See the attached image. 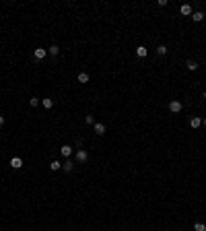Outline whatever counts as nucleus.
<instances>
[{
  "instance_id": "f257e3e1",
  "label": "nucleus",
  "mask_w": 206,
  "mask_h": 231,
  "mask_svg": "<svg viewBox=\"0 0 206 231\" xmlns=\"http://www.w3.org/2000/svg\"><path fill=\"white\" fill-rule=\"evenodd\" d=\"M169 112H173V114H179V112H182V101H177V99L169 101Z\"/></svg>"
},
{
  "instance_id": "f03ea898",
  "label": "nucleus",
  "mask_w": 206,
  "mask_h": 231,
  "mask_svg": "<svg viewBox=\"0 0 206 231\" xmlns=\"http://www.w3.org/2000/svg\"><path fill=\"white\" fill-rule=\"evenodd\" d=\"M87 159H89V153H87V151L85 149H80V151H76V161H87Z\"/></svg>"
},
{
  "instance_id": "7ed1b4c3",
  "label": "nucleus",
  "mask_w": 206,
  "mask_h": 231,
  "mask_svg": "<svg viewBox=\"0 0 206 231\" xmlns=\"http://www.w3.org/2000/svg\"><path fill=\"white\" fill-rule=\"evenodd\" d=\"M46 54H47V50H43V47H37V50L33 52L35 60H43V58H46Z\"/></svg>"
},
{
  "instance_id": "20e7f679",
  "label": "nucleus",
  "mask_w": 206,
  "mask_h": 231,
  "mask_svg": "<svg viewBox=\"0 0 206 231\" xmlns=\"http://www.w3.org/2000/svg\"><path fill=\"white\" fill-rule=\"evenodd\" d=\"M179 12H182L183 17H190V15H192V6H190V4H182V6H179Z\"/></svg>"
},
{
  "instance_id": "39448f33",
  "label": "nucleus",
  "mask_w": 206,
  "mask_h": 231,
  "mask_svg": "<svg viewBox=\"0 0 206 231\" xmlns=\"http://www.w3.org/2000/svg\"><path fill=\"white\" fill-rule=\"evenodd\" d=\"M60 153H62V157H66V159H70V153H72V147H70V145H64V147L60 149Z\"/></svg>"
},
{
  "instance_id": "423d86ee",
  "label": "nucleus",
  "mask_w": 206,
  "mask_h": 231,
  "mask_svg": "<svg viewBox=\"0 0 206 231\" xmlns=\"http://www.w3.org/2000/svg\"><path fill=\"white\" fill-rule=\"evenodd\" d=\"M11 167H14V169H21V167H23V161H21L19 157H12V159H11Z\"/></svg>"
},
{
  "instance_id": "0eeeda50",
  "label": "nucleus",
  "mask_w": 206,
  "mask_h": 231,
  "mask_svg": "<svg viewBox=\"0 0 206 231\" xmlns=\"http://www.w3.org/2000/svg\"><path fill=\"white\" fill-rule=\"evenodd\" d=\"M146 54H149V50H146L144 46H138V47H136V56H138V58H144Z\"/></svg>"
},
{
  "instance_id": "6e6552de",
  "label": "nucleus",
  "mask_w": 206,
  "mask_h": 231,
  "mask_svg": "<svg viewBox=\"0 0 206 231\" xmlns=\"http://www.w3.org/2000/svg\"><path fill=\"white\" fill-rule=\"evenodd\" d=\"M93 128H95V134H99V136L105 134V126L103 124H93Z\"/></svg>"
},
{
  "instance_id": "1a4fd4ad",
  "label": "nucleus",
  "mask_w": 206,
  "mask_h": 231,
  "mask_svg": "<svg viewBox=\"0 0 206 231\" xmlns=\"http://www.w3.org/2000/svg\"><path fill=\"white\" fill-rule=\"evenodd\" d=\"M62 169H64L66 173H70V171H72V161H70V159H66V161L62 163Z\"/></svg>"
},
{
  "instance_id": "9d476101",
  "label": "nucleus",
  "mask_w": 206,
  "mask_h": 231,
  "mask_svg": "<svg viewBox=\"0 0 206 231\" xmlns=\"http://www.w3.org/2000/svg\"><path fill=\"white\" fill-rule=\"evenodd\" d=\"M50 169H52V171H58V169H62V163H60V161H56V159H54V161L50 163Z\"/></svg>"
},
{
  "instance_id": "9b49d317",
  "label": "nucleus",
  "mask_w": 206,
  "mask_h": 231,
  "mask_svg": "<svg viewBox=\"0 0 206 231\" xmlns=\"http://www.w3.org/2000/svg\"><path fill=\"white\" fill-rule=\"evenodd\" d=\"M185 68H188V70H196V68H198V64H196L194 60H185Z\"/></svg>"
},
{
  "instance_id": "f8f14e48",
  "label": "nucleus",
  "mask_w": 206,
  "mask_h": 231,
  "mask_svg": "<svg viewBox=\"0 0 206 231\" xmlns=\"http://www.w3.org/2000/svg\"><path fill=\"white\" fill-rule=\"evenodd\" d=\"M192 19H194L196 23H200V21L204 19V12H192Z\"/></svg>"
},
{
  "instance_id": "ddd939ff",
  "label": "nucleus",
  "mask_w": 206,
  "mask_h": 231,
  "mask_svg": "<svg viewBox=\"0 0 206 231\" xmlns=\"http://www.w3.org/2000/svg\"><path fill=\"white\" fill-rule=\"evenodd\" d=\"M200 124H202L200 118H192V122H190V126H192V128H200Z\"/></svg>"
},
{
  "instance_id": "4468645a",
  "label": "nucleus",
  "mask_w": 206,
  "mask_h": 231,
  "mask_svg": "<svg viewBox=\"0 0 206 231\" xmlns=\"http://www.w3.org/2000/svg\"><path fill=\"white\" fill-rule=\"evenodd\" d=\"M47 52H50L52 56H58V54H60V47H58V46H52V47H47Z\"/></svg>"
},
{
  "instance_id": "2eb2a0df",
  "label": "nucleus",
  "mask_w": 206,
  "mask_h": 231,
  "mask_svg": "<svg viewBox=\"0 0 206 231\" xmlns=\"http://www.w3.org/2000/svg\"><path fill=\"white\" fill-rule=\"evenodd\" d=\"M157 54H159V56H165V54H167V46H163V44H161V46L157 47Z\"/></svg>"
},
{
  "instance_id": "dca6fc26",
  "label": "nucleus",
  "mask_w": 206,
  "mask_h": 231,
  "mask_svg": "<svg viewBox=\"0 0 206 231\" xmlns=\"http://www.w3.org/2000/svg\"><path fill=\"white\" fill-rule=\"evenodd\" d=\"M79 83H89V74H87V72H80L79 74Z\"/></svg>"
},
{
  "instance_id": "f3484780",
  "label": "nucleus",
  "mask_w": 206,
  "mask_h": 231,
  "mask_svg": "<svg viewBox=\"0 0 206 231\" xmlns=\"http://www.w3.org/2000/svg\"><path fill=\"white\" fill-rule=\"evenodd\" d=\"M41 103H43V107H47V109H52V107H54V101H52V99H43Z\"/></svg>"
},
{
  "instance_id": "a211bd4d",
  "label": "nucleus",
  "mask_w": 206,
  "mask_h": 231,
  "mask_svg": "<svg viewBox=\"0 0 206 231\" xmlns=\"http://www.w3.org/2000/svg\"><path fill=\"white\" fill-rule=\"evenodd\" d=\"M194 231H206V225H204V223H196Z\"/></svg>"
},
{
  "instance_id": "6ab92c4d",
  "label": "nucleus",
  "mask_w": 206,
  "mask_h": 231,
  "mask_svg": "<svg viewBox=\"0 0 206 231\" xmlns=\"http://www.w3.org/2000/svg\"><path fill=\"white\" fill-rule=\"evenodd\" d=\"M37 103H39L37 97H31V99H29V105H31V107H37Z\"/></svg>"
},
{
  "instance_id": "aec40b11",
  "label": "nucleus",
  "mask_w": 206,
  "mask_h": 231,
  "mask_svg": "<svg viewBox=\"0 0 206 231\" xmlns=\"http://www.w3.org/2000/svg\"><path fill=\"white\" fill-rule=\"evenodd\" d=\"M85 122H87V124H95V118H93V116H87Z\"/></svg>"
},
{
  "instance_id": "412c9836",
  "label": "nucleus",
  "mask_w": 206,
  "mask_h": 231,
  "mask_svg": "<svg viewBox=\"0 0 206 231\" xmlns=\"http://www.w3.org/2000/svg\"><path fill=\"white\" fill-rule=\"evenodd\" d=\"M0 126H4V116H0Z\"/></svg>"
},
{
  "instance_id": "4be33fe9",
  "label": "nucleus",
  "mask_w": 206,
  "mask_h": 231,
  "mask_svg": "<svg viewBox=\"0 0 206 231\" xmlns=\"http://www.w3.org/2000/svg\"><path fill=\"white\" fill-rule=\"evenodd\" d=\"M204 124H206V118H204Z\"/></svg>"
}]
</instances>
